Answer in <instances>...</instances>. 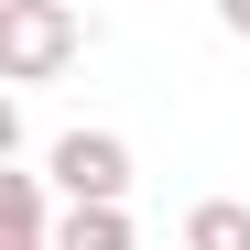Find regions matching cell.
<instances>
[{
  "label": "cell",
  "mask_w": 250,
  "mask_h": 250,
  "mask_svg": "<svg viewBox=\"0 0 250 250\" xmlns=\"http://www.w3.org/2000/svg\"><path fill=\"white\" fill-rule=\"evenodd\" d=\"M0 229H11V250H55V185L44 174H0Z\"/></svg>",
  "instance_id": "cell-3"
},
{
  "label": "cell",
  "mask_w": 250,
  "mask_h": 250,
  "mask_svg": "<svg viewBox=\"0 0 250 250\" xmlns=\"http://www.w3.org/2000/svg\"><path fill=\"white\" fill-rule=\"evenodd\" d=\"M218 22H229V33H239V44H250V0H229V11H218Z\"/></svg>",
  "instance_id": "cell-6"
},
{
  "label": "cell",
  "mask_w": 250,
  "mask_h": 250,
  "mask_svg": "<svg viewBox=\"0 0 250 250\" xmlns=\"http://www.w3.org/2000/svg\"><path fill=\"white\" fill-rule=\"evenodd\" d=\"M44 185L65 207H120V196H131V142H120V131H65L55 163H44Z\"/></svg>",
  "instance_id": "cell-2"
},
{
  "label": "cell",
  "mask_w": 250,
  "mask_h": 250,
  "mask_svg": "<svg viewBox=\"0 0 250 250\" xmlns=\"http://www.w3.org/2000/svg\"><path fill=\"white\" fill-rule=\"evenodd\" d=\"M185 250H250V207L239 196H196L185 207Z\"/></svg>",
  "instance_id": "cell-5"
},
{
  "label": "cell",
  "mask_w": 250,
  "mask_h": 250,
  "mask_svg": "<svg viewBox=\"0 0 250 250\" xmlns=\"http://www.w3.org/2000/svg\"><path fill=\"white\" fill-rule=\"evenodd\" d=\"M55 250H142V229H131V207H65Z\"/></svg>",
  "instance_id": "cell-4"
},
{
  "label": "cell",
  "mask_w": 250,
  "mask_h": 250,
  "mask_svg": "<svg viewBox=\"0 0 250 250\" xmlns=\"http://www.w3.org/2000/svg\"><path fill=\"white\" fill-rule=\"evenodd\" d=\"M76 44H87V22H76L65 0H11V11H0V76H11V87L65 76V65H76Z\"/></svg>",
  "instance_id": "cell-1"
}]
</instances>
